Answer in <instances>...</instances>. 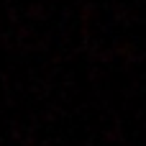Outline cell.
<instances>
[{"instance_id": "6da1fadb", "label": "cell", "mask_w": 146, "mask_h": 146, "mask_svg": "<svg viewBox=\"0 0 146 146\" xmlns=\"http://www.w3.org/2000/svg\"><path fill=\"white\" fill-rule=\"evenodd\" d=\"M28 15H31V18H41V15H44L41 5H31V8H28Z\"/></svg>"}]
</instances>
